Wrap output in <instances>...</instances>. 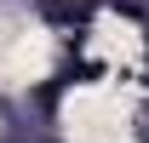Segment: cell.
Listing matches in <instances>:
<instances>
[{"instance_id": "cell-2", "label": "cell", "mask_w": 149, "mask_h": 143, "mask_svg": "<svg viewBox=\"0 0 149 143\" xmlns=\"http://www.w3.org/2000/svg\"><path fill=\"white\" fill-rule=\"evenodd\" d=\"M52 63V40L40 35V29H0V86H23V80H35L46 74Z\"/></svg>"}, {"instance_id": "cell-1", "label": "cell", "mask_w": 149, "mask_h": 143, "mask_svg": "<svg viewBox=\"0 0 149 143\" xmlns=\"http://www.w3.org/2000/svg\"><path fill=\"white\" fill-rule=\"evenodd\" d=\"M69 137L74 143H120L126 137V109L109 86H86L69 103Z\"/></svg>"}]
</instances>
